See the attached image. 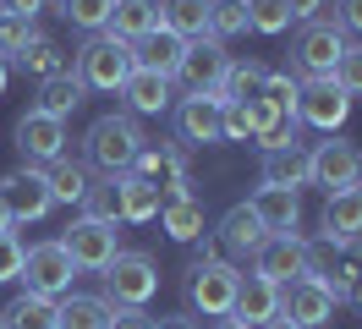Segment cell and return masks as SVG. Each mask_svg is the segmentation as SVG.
Returning a JSON list of instances; mask_svg holds the SVG:
<instances>
[{"label":"cell","instance_id":"obj_1","mask_svg":"<svg viewBox=\"0 0 362 329\" xmlns=\"http://www.w3.org/2000/svg\"><path fill=\"white\" fill-rule=\"evenodd\" d=\"M143 127H137V115H127V110H110V115H99L88 132H83V154H88L93 171H105L110 181H121V175H132L137 154H143Z\"/></svg>","mask_w":362,"mask_h":329},{"label":"cell","instance_id":"obj_2","mask_svg":"<svg viewBox=\"0 0 362 329\" xmlns=\"http://www.w3.org/2000/svg\"><path fill=\"white\" fill-rule=\"evenodd\" d=\"M132 71H137L132 44L115 39V33H93V39L77 50V83L93 88V93H121Z\"/></svg>","mask_w":362,"mask_h":329},{"label":"cell","instance_id":"obj_3","mask_svg":"<svg viewBox=\"0 0 362 329\" xmlns=\"http://www.w3.org/2000/svg\"><path fill=\"white\" fill-rule=\"evenodd\" d=\"M236 285H242V269L230 258H192L187 263V307L204 313V318H230Z\"/></svg>","mask_w":362,"mask_h":329},{"label":"cell","instance_id":"obj_4","mask_svg":"<svg viewBox=\"0 0 362 329\" xmlns=\"http://www.w3.org/2000/svg\"><path fill=\"white\" fill-rule=\"evenodd\" d=\"M99 280H105L99 296H105L110 307H143L159 291V263L148 258V253H137V247H132V253H115L110 269H105Z\"/></svg>","mask_w":362,"mask_h":329},{"label":"cell","instance_id":"obj_5","mask_svg":"<svg viewBox=\"0 0 362 329\" xmlns=\"http://www.w3.org/2000/svg\"><path fill=\"white\" fill-rule=\"evenodd\" d=\"M346 33H340L335 22H302V33L291 39V66L302 71V83H313V77H335V61L346 55Z\"/></svg>","mask_w":362,"mask_h":329},{"label":"cell","instance_id":"obj_6","mask_svg":"<svg viewBox=\"0 0 362 329\" xmlns=\"http://www.w3.org/2000/svg\"><path fill=\"white\" fill-rule=\"evenodd\" d=\"M23 280L33 296H49V302H61L71 291V280H77V263H71V253L61 247V241H33L23 258Z\"/></svg>","mask_w":362,"mask_h":329},{"label":"cell","instance_id":"obj_7","mask_svg":"<svg viewBox=\"0 0 362 329\" xmlns=\"http://www.w3.org/2000/svg\"><path fill=\"white\" fill-rule=\"evenodd\" d=\"M335 307H340V291H329V285H318V280H291V285H280V318L296 329H324V324H335Z\"/></svg>","mask_w":362,"mask_h":329},{"label":"cell","instance_id":"obj_8","mask_svg":"<svg viewBox=\"0 0 362 329\" xmlns=\"http://www.w3.org/2000/svg\"><path fill=\"white\" fill-rule=\"evenodd\" d=\"M132 175H143L148 187H159V197H198L192 192V171H187V154L176 143H143Z\"/></svg>","mask_w":362,"mask_h":329},{"label":"cell","instance_id":"obj_9","mask_svg":"<svg viewBox=\"0 0 362 329\" xmlns=\"http://www.w3.org/2000/svg\"><path fill=\"white\" fill-rule=\"evenodd\" d=\"M55 241L71 253L77 275H105V269H110V258L121 253L115 225H99V219H77V225H66V236H55Z\"/></svg>","mask_w":362,"mask_h":329},{"label":"cell","instance_id":"obj_10","mask_svg":"<svg viewBox=\"0 0 362 329\" xmlns=\"http://www.w3.org/2000/svg\"><path fill=\"white\" fill-rule=\"evenodd\" d=\"M0 203L11 209L17 225H33V219H45L55 209V197H49V181L39 165H23V171H6L0 175Z\"/></svg>","mask_w":362,"mask_h":329},{"label":"cell","instance_id":"obj_11","mask_svg":"<svg viewBox=\"0 0 362 329\" xmlns=\"http://www.w3.org/2000/svg\"><path fill=\"white\" fill-rule=\"evenodd\" d=\"M346 115H351V99L335 88V77H313V83H302V93H296V121H302V127L340 137Z\"/></svg>","mask_w":362,"mask_h":329},{"label":"cell","instance_id":"obj_12","mask_svg":"<svg viewBox=\"0 0 362 329\" xmlns=\"http://www.w3.org/2000/svg\"><path fill=\"white\" fill-rule=\"evenodd\" d=\"M308 159H313V187H324V197L346 192V187H362V149L357 143L329 137V143L308 149Z\"/></svg>","mask_w":362,"mask_h":329},{"label":"cell","instance_id":"obj_13","mask_svg":"<svg viewBox=\"0 0 362 329\" xmlns=\"http://www.w3.org/2000/svg\"><path fill=\"white\" fill-rule=\"evenodd\" d=\"M226 71H230L226 44L220 39H192L187 55H181V66H176V83L187 88V99H192V93H220Z\"/></svg>","mask_w":362,"mask_h":329},{"label":"cell","instance_id":"obj_14","mask_svg":"<svg viewBox=\"0 0 362 329\" xmlns=\"http://www.w3.org/2000/svg\"><path fill=\"white\" fill-rule=\"evenodd\" d=\"M176 137L192 143V149H209V143H226V99L220 93H192L176 105Z\"/></svg>","mask_w":362,"mask_h":329},{"label":"cell","instance_id":"obj_15","mask_svg":"<svg viewBox=\"0 0 362 329\" xmlns=\"http://www.w3.org/2000/svg\"><path fill=\"white\" fill-rule=\"evenodd\" d=\"M308 236L302 231H291V236H269L258 253H252V275H264L269 285H291L308 275Z\"/></svg>","mask_w":362,"mask_h":329},{"label":"cell","instance_id":"obj_16","mask_svg":"<svg viewBox=\"0 0 362 329\" xmlns=\"http://www.w3.org/2000/svg\"><path fill=\"white\" fill-rule=\"evenodd\" d=\"M17 149H23V165H39V171L66 159V121H49L39 110H28L17 121Z\"/></svg>","mask_w":362,"mask_h":329},{"label":"cell","instance_id":"obj_17","mask_svg":"<svg viewBox=\"0 0 362 329\" xmlns=\"http://www.w3.org/2000/svg\"><path fill=\"white\" fill-rule=\"evenodd\" d=\"M264 241H269V231L258 225V214L247 209V197L230 203L226 214H220V225H214V247H220L226 258H252Z\"/></svg>","mask_w":362,"mask_h":329},{"label":"cell","instance_id":"obj_18","mask_svg":"<svg viewBox=\"0 0 362 329\" xmlns=\"http://www.w3.org/2000/svg\"><path fill=\"white\" fill-rule=\"evenodd\" d=\"M247 209L258 214V225L269 236H291L302 225V192H291V187H252Z\"/></svg>","mask_w":362,"mask_h":329},{"label":"cell","instance_id":"obj_19","mask_svg":"<svg viewBox=\"0 0 362 329\" xmlns=\"http://www.w3.org/2000/svg\"><path fill=\"white\" fill-rule=\"evenodd\" d=\"M258 187H291V192L313 187V159H308V149H302V143L269 149L264 159H258Z\"/></svg>","mask_w":362,"mask_h":329},{"label":"cell","instance_id":"obj_20","mask_svg":"<svg viewBox=\"0 0 362 329\" xmlns=\"http://www.w3.org/2000/svg\"><path fill=\"white\" fill-rule=\"evenodd\" d=\"M230 318H242L247 329H264V324H274V318H280V285H269L264 275H242Z\"/></svg>","mask_w":362,"mask_h":329},{"label":"cell","instance_id":"obj_21","mask_svg":"<svg viewBox=\"0 0 362 329\" xmlns=\"http://www.w3.org/2000/svg\"><path fill=\"white\" fill-rule=\"evenodd\" d=\"M121 99H127V115H165L170 99H176V83L137 66L132 77H127V88H121Z\"/></svg>","mask_w":362,"mask_h":329},{"label":"cell","instance_id":"obj_22","mask_svg":"<svg viewBox=\"0 0 362 329\" xmlns=\"http://www.w3.org/2000/svg\"><path fill=\"white\" fill-rule=\"evenodd\" d=\"M318 236L329 241H351L362 236V187H346V192H329L324 197V214H318Z\"/></svg>","mask_w":362,"mask_h":329},{"label":"cell","instance_id":"obj_23","mask_svg":"<svg viewBox=\"0 0 362 329\" xmlns=\"http://www.w3.org/2000/svg\"><path fill=\"white\" fill-rule=\"evenodd\" d=\"M83 93H88V88L77 83V71H61V77L39 83V99H33L28 110H39V115H49V121H66V115L83 110Z\"/></svg>","mask_w":362,"mask_h":329},{"label":"cell","instance_id":"obj_24","mask_svg":"<svg viewBox=\"0 0 362 329\" xmlns=\"http://www.w3.org/2000/svg\"><path fill=\"white\" fill-rule=\"evenodd\" d=\"M308 280L329 285V291H346V241H329V236H308Z\"/></svg>","mask_w":362,"mask_h":329},{"label":"cell","instance_id":"obj_25","mask_svg":"<svg viewBox=\"0 0 362 329\" xmlns=\"http://www.w3.org/2000/svg\"><path fill=\"white\" fill-rule=\"evenodd\" d=\"M159 28L181 44L209 39V0H159Z\"/></svg>","mask_w":362,"mask_h":329},{"label":"cell","instance_id":"obj_26","mask_svg":"<svg viewBox=\"0 0 362 329\" xmlns=\"http://www.w3.org/2000/svg\"><path fill=\"white\" fill-rule=\"evenodd\" d=\"M132 55H137V66H143V71H159V77H170V83H176V66H181V55H187V44H181L176 33L154 28L148 39L132 44Z\"/></svg>","mask_w":362,"mask_h":329},{"label":"cell","instance_id":"obj_27","mask_svg":"<svg viewBox=\"0 0 362 329\" xmlns=\"http://www.w3.org/2000/svg\"><path fill=\"white\" fill-rule=\"evenodd\" d=\"M0 329H61V313H55L49 296L23 291V296H11V302L0 307Z\"/></svg>","mask_w":362,"mask_h":329},{"label":"cell","instance_id":"obj_28","mask_svg":"<svg viewBox=\"0 0 362 329\" xmlns=\"http://www.w3.org/2000/svg\"><path fill=\"white\" fill-rule=\"evenodd\" d=\"M154 28H159V0H115L110 28H105V33H115V39L137 44V39H148Z\"/></svg>","mask_w":362,"mask_h":329},{"label":"cell","instance_id":"obj_29","mask_svg":"<svg viewBox=\"0 0 362 329\" xmlns=\"http://www.w3.org/2000/svg\"><path fill=\"white\" fill-rule=\"evenodd\" d=\"M115 187H121V219H127V225H148V219H159V209H165L159 187H148L143 175H121Z\"/></svg>","mask_w":362,"mask_h":329},{"label":"cell","instance_id":"obj_30","mask_svg":"<svg viewBox=\"0 0 362 329\" xmlns=\"http://www.w3.org/2000/svg\"><path fill=\"white\" fill-rule=\"evenodd\" d=\"M159 225L170 241H198L204 236V197H165Z\"/></svg>","mask_w":362,"mask_h":329},{"label":"cell","instance_id":"obj_31","mask_svg":"<svg viewBox=\"0 0 362 329\" xmlns=\"http://www.w3.org/2000/svg\"><path fill=\"white\" fill-rule=\"evenodd\" d=\"M17 66H23L33 83H49V77H61V71H71V61H66V50L49 39V33H39V39L28 44L23 55H17Z\"/></svg>","mask_w":362,"mask_h":329},{"label":"cell","instance_id":"obj_32","mask_svg":"<svg viewBox=\"0 0 362 329\" xmlns=\"http://www.w3.org/2000/svg\"><path fill=\"white\" fill-rule=\"evenodd\" d=\"M55 313H61V329H105L110 324V302L105 296H83V291H66L55 302Z\"/></svg>","mask_w":362,"mask_h":329},{"label":"cell","instance_id":"obj_33","mask_svg":"<svg viewBox=\"0 0 362 329\" xmlns=\"http://www.w3.org/2000/svg\"><path fill=\"white\" fill-rule=\"evenodd\" d=\"M45 181H49V197H55V203H66V209L77 203V209H83V197H88V171H83L77 159H55L45 171Z\"/></svg>","mask_w":362,"mask_h":329},{"label":"cell","instance_id":"obj_34","mask_svg":"<svg viewBox=\"0 0 362 329\" xmlns=\"http://www.w3.org/2000/svg\"><path fill=\"white\" fill-rule=\"evenodd\" d=\"M247 28V0H209V39H242Z\"/></svg>","mask_w":362,"mask_h":329},{"label":"cell","instance_id":"obj_35","mask_svg":"<svg viewBox=\"0 0 362 329\" xmlns=\"http://www.w3.org/2000/svg\"><path fill=\"white\" fill-rule=\"evenodd\" d=\"M61 6V17L71 22V28H83V33H105L110 28V11L115 0H55Z\"/></svg>","mask_w":362,"mask_h":329},{"label":"cell","instance_id":"obj_36","mask_svg":"<svg viewBox=\"0 0 362 329\" xmlns=\"http://www.w3.org/2000/svg\"><path fill=\"white\" fill-rule=\"evenodd\" d=\"M264 71H269L264 61H230L226 83H220V99H226V105H236V99H252V93H258V83H264Z\"/></svg>","mask_w":362,"mask_h":329},{"label":"cell","instance_id":"obj_37","mask_svg":"<svg viewBox=\"0 0 362 329\" xmlns=\"http://www.w3.org/2000/svg\"><path fill=\"white\" fill-rule=\"evenodd\" d=\"M83 219H99V225H115V219H121V187H115L110 175H105V181H88Z\"/></svg>","mask_w":362,"mask_h":329},{"label":"cell","instance_id":"obj_38","mask_svg":"<svg viewBox=\"0 0 362 329\" xmlns=\"http://www.w3.org/2000/svg\"><path fill=\"white\" fill-rule=\"evenodd\" d=\"M296 93H302V77L291 71H264V83H258V99H269L280 115H296Z\"/></svg>","mask_w":362,"mask_h":329},{"label":"cell","instance_id":"obj_39","mask_svg":"<svg viewBox=\"0 0 362 329\" xmlns=\"http://www.w3.org/2000/svg\"><path fill=\"white\" fill-rule=\"evenodd\" d=\"M33 39H39V28H33L28 17H11V11H0V61H6V66L17 61V55H23Z\"/></svg>","mask_w":362,"mask_h":329},{"label":"cell","instance_id":"obj_40","mask_svg":"<svg viewBox=\"0 0 362 329\" xmlns=\"http://www.w3.org/2000/svg\"><path fill=\"white\" fill-rule=\"evenodd\" d=\"M247 28L252 33H286L291 28V11H286V0H247Z\"/></svg>","mask_w":362,"mask_h":329},{"label":"cell","instance_id":"obj_41","mask_svg":"<svg viewBox=\"0 0 362 329\" xmlns=\"http://www.w3.org/2000/svg\"><path fill=\"white\" fill-rule=\"evenodd\" d=\"M335 88L346 99H362V44H346V55L335 61Z\"/></svg>","mask_w":362,"mask_h":329},{"label":"cell","instance_id":"obj_42","mask_svg":"<svg viewBox=\"0 0 362 329\" xmlns=\"http://www.w3.org/2000/svg\"><path fill=\"white\" fill-rule=\"evenodd\" d=\"M23 258H28L23 236H17V231H6V236H0V285L23 280Z\"/></svg>","mask_w":362,"mask_h":329},{"label":"cell","instance_id":"obj_43","mask_svg":"<svg viewBox=\"0 0 362 329\" xmlns=\"http://www.w3.org/2000/svg\"><path fill=\"white\" fill-rule=\"evenodd\" d=\"M105 329H154V318L143 307H110V324Z\"/></svg>","mask_w":362,"mask_h":329},{"label":"cell","instance_id":"obj_44","mask_svg":"<svg viewBox=\"0 0 362 329\" xmlns=\"http://www.w3.org/2000/svg\"><path fill=\"white\" fill-rule=\"evenodd\" d=\"M335 28L351 39V33H362V0H340V11H335Z\"/></svg>","mask_w":362,"mask_h":329},{"label":"cell","instance_id":"obj_45","mask_svg":"<svg viewBox=\"0 0 362 329\" xmlns=\"http://www.w3.org/2000/svg\"><path fill=\"white\" fill-rule=\"evenodd\" d=\"M226 143H252V132H247V115H242V105H226Z\"/></svg>","mask_w":362,"mask_h":329},{"label":"cell","instance_id":"obj_46","mask_svg":"<svg viewBox=\"0 0 362 329\" xmlns=\"http://www.w3.org/2000/svg\"><path fill=\"white\" fill-rule=\"evenodd\" d=\"M286 11H291V22H318L324 17V0H286Z\"/></svg>","mask_w":362,"mask_h":329},{"label":"cell","instance_id":"obj_47","mask_svg":"<svg viewBox=\"0 0 362 329\" xmlns=\"http://www.w3.org/2000/svg\"><path fill=\"white\" fill-rule=\"evenodd\" d=\"M45 6H49V0H0V11H11V17H28V22L39 17Z\"/></svg>","mask_w":362,"mask_h":329},{"label":"cell","instance_id":"obj_48","mask_svg":"<svg viewBox=\"0 0 362 329\" xmlns=\"http://www.w3.org/2000/svg\"><path fill=\"white\" fill-rule=\"evenodd\" d=\"M154 329H198V318H187V313H176V318H154Z\"/></svg>","mask_w":362,"mask_h":329},{"label":"cell","instance_id":"obj_49","mask_svg":"<svg viewBox=\"0 0 362 329\" xmlns=\"http://www.w3.org/2000/svg\"><path fill=\"white\" fill-rule=\"evenodd\" d=\"M340 302H351V307H362V275H357V280H346V291H340Z\"/></svg>","mask_w":362,"mask_h":329},{"label":"cell","instance_id":"obj_50","mask_svg":"<svg viewBox=\"0 0 362 329\" xmlns=\"http://www.w3.org/2000/svg\"><path fill=\"white\" fill-rule=\"evenodd\" d=\"M6 231H17V219H11V209L0 203V236H6Z\"/></svg>","mask_w":362,"mask_h":329},{"label":"cell","instance_id":"obj_51","mask_svg":"<svg viewBox=\"0 0 362 329\" xmlns=\"http://www.w3.org/2000/svg\"><path fill=\"white\" fill-rule=\"evenodd\" d=\"M214 329H247L242 318H214Z\"/></svg>","mask_w":362,"mask_h":329},{"label":"cell","instance_id":"obj_52","mask_svg":"<svg viewBox=\"0 0 362 329\" xmlns=\"http://www.w3.org/2000/svg\"><path fill=\"white\" fill-rule=\"evenodd\" d=\"M6 83H11V66L0 61V93H6Z\"/></svg>","mask_w":362,"mask_h":329},{"label":"cell","instance_id":"obj_53","mask_svg":"<svg viewBox=\"0 0 362 329\" xmlns=\"http://www.w3.org/2000/svg\"><path fill=\"white\" fill-rule=\"evenodd\" d=\"M264 329H296V324H286V318H274V324H264Z\"/></svg>","mask_w":362,"mask_h":329}]
</instances>
